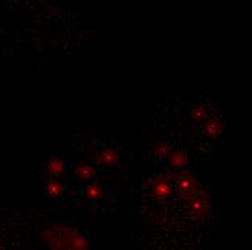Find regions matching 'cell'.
I'll return each instance as SVG.
<instances>
[{
  "label": "cell",
  "instance_id": "8fae6325",
  "mask_svg": "<svg viewBox=\"0 0 252 250\" xmlns=\"http://www.w3.org/2000/svg\"><path fill=\"white\" fill-rule=\"evenodd\" d=\"M171 146L164 143V142H158V143H154L152 145V155L158 159H167L170 152H171Z\"/></svg>",
  "mask_w": 252,
  "mask_h": 250
},
{
  "label": "cell",
  "instance_id": "ba28073f",
  "mask_svg": "<svg viewBox=\"0 0 252 250\" xmlns=\"http://www.w3.org/2000/svg\"><path fill=\"white\" fill-rule=\"evenodd\" d=\"M209 107L206 104H197L191 111H190V119L196 123H204L209 119Z\"/></svg>",
  "mask_w": 252,
  "mask_h": 250
},
{
  "label": "cell",
  "instance_id": "8992f818",
  "mask_svg": "<svg viewBox=\"0 0 252 250\" xmlns=\"http://www.w3.org/2000/svg\"><path fill=\"white\" fill-rule=\"evenodd\" d=\"M73 176L76 178L78 182H90L96 178V169L92 165H86V164H78L76 165Z\"/></svg>",
  "mask_w": 252,
  "mask_h": 250
},
{
  "label": "cell",
  "instance_id": "9c48e42d",
  "mask_svg": "<svg viewBox=\"0 0 252 250\" xmlns=\"http://www.w3.org/2000/svg\"><path fill=\"white\" fill-rule=\"evenodd\" d=\"M103 194H104V188H103V185L97 184V182L90 184V185L86 187V190H84V198L89 201L99 200V198L103 197Z\"/></svg>",
  "mask_w": 252,
  "mask_h": 250
},
{
  "label": "cell",
  "instance_id": "7a4b0ae2",
  "mask_svg": "<svg viewBox=\"0 0 252 250\" xmlns=\"http://www.w3.org/2000/svg\"><path fill=\"white\" fill-rule=\"evenodd\" d=\"M200 190L202 187L199 185L197 179L191 174H187V172L178 174L176 181V191L177 197L180 200L190 201Z\"/></svg>",
  "mask_w": 252,
  "mask_h": 250
},
{
  "label": "cell",
  "instance_id": "30bf717a",
  "mask_svg": "<svg viewBox=\"0 0 252 250\" xmlns=\"http://www.w3.org/2000/svg\"><path fill=\"white\" fill-rule=\"evenodd\" d=\"M47 169H48V174L52 178H60V176H63L65 174L67 167H65L64 161H61V159H51L50 162H48V168Z\"/></svg>",
  "mask_w": 252,
  "mask_h": 250
},
{
  "label": "cell",
  "instance_id": "5b68a950",
  "mask_svg": "<svg viewBox=\"0 0 252 250\" xmlns=\"http://www.w3.org/2000/svg\"><path fill=\"white\" fill-rule=\"evenodd\" d=\"M96 162L100 167H107V168L115 167L119 162V152L113 146H107L96 155Z\"/></svg>",
  "mask_w": 252,
  "mask_h": 250
},
{
  "label": "cell",
  "instance_id": "7c38bea8",
  "mask_svg": "<svg viewBox=\"0 0 252 250\" xmlns=\"http://www.w3.org/2000/svg\"><path fill=\"white\" fill-rule=\"evenodd\" d=\"M45 191H47V194H48L50 197H60V195L64 193V187H63L58 181L51 179V181L47 182Z\"/></svg>",
  "mask_w": 252,
  "mask_h": 250
},
{
  "label": "cell",
  "instance_id": "277c9868",
  "mask_svg": "<svg viewBox=\"0 0 252 250\" xmlns=\"http://www.w3.org/2000/svg\"><path fill=\"white\" fill-rule=\"evenodd\" d=\"M225 129H226V122L225 119H220V117H209L203 123V133L212 139L219 138L225 132Z\"/></svg>",
  "mask_w": 252,
  "mask_h": 250
},
{
  "label": "cell",
  "instance_id": "6da1fadb",
  "mask_svg": "<svg viewBox=\"0 0 252 250\" xmlns=\"http://www.w3.org/2000/svg\"><path fill=\"white\" fill-rule=\"evenodd\" d=\"M189 210H190L191 217L196 222L202 223L204 220H207L212 213V204L207 197V191L200 190L191 200L189 201Z\"/></svg>",
  "mask_w": 252,
  "mask_h": 250
},
{
  "label": "cell",
  "instance_id": "3957f363",
  "mask_svg": "<svg viewBox=\"0 0 252 250\" xmlns=\"http://www.w3.org/2000/svg\"><path fill=\"white\" fill-rule=\"evenodd\" d=\"M178 174H165V175L154 178L150 182V191H151V197L155 200H164L167 197H170L174 191L173 182L177 181Z\"/></svg>",
  "mask_w": 252,
  "mask_h": 250
},
{
  "label": "cell",
  "instance_id": "52a82bcc",
  "mask_svg": "<svg viewBox=\"0 0 252 250\" xmlns=\"http://www.w3.org/2000/svg\"><path fill=\"white\" fill-rule=\"evenodd\" d=\"M167 161L173 169H178V171L184 169V167L187 165V156L183 150L180 149H171Z\"/></svg>",
  "mask_w": 252,
  "mask_h": 250
}]
</instances>
